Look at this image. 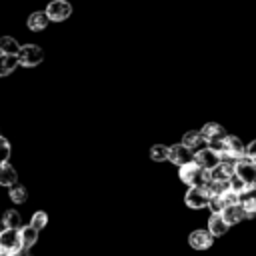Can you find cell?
I'll return each instance as SVG.
<instances>
[{
  "instance_id": "obj_5",
  "label": "cell",
  "mask_w": 256,
  "mask_h": 256,
  "mask_svg": "<svg viewBox=\"0 0 256 256\" xmlns=\"http://www.w3.org/2000/svg\"><path fill=\"white\" fill-rule=\"evenodd\" d=\"M46 14H48L50 22H62L72 14V4L66 0H52L46 6Z\"/></svg>"
},
{
  "instance_id": "obj_1",
  "label": "cell",
  "mask_w": 256,
  "mask_h": 256,
  "mask_svg": "<svg viewBox=\"0 0 256 256\" xmlns=\"http://www.w3.org/2000/svg\"><path fill=\"white\" fill-rule=\"evenodd\" d=\"M178 178H180L188 188H192V186H204L206 180H208V172H206L204 168H200V166L192 160V162H188V164H184V166L178 168Z\"/></svg>"
},
{
  "instance_id": "obj_25",
  "label": "cell",
  "mask_w": 256,
  "mask_h": 256,
  "mask_svg": "<svg viewBox=\"0 0 256 256\" xmlns=\"http://www.w3.org/2000/svg\"><path fill=\"white\" fill-rule=\"evenodd\" d=\"M30 224H32L36 230H42V228H46V224H48V214H46V212H42V210L34 212V214H32V220H30Z\"/></svg>"
},
{
  "instance_id": "obj_27",
  "label": "cell",
  "mask_w": 256,
  "mask_h": 256,
  "mask_svg": "<svg viewBox=\"0 0 256 256\" xmlns=\"http://www.w3.org/2000/svg\"><path fill=\"white\" fill-rule=\"evenodd\" d=\"M208 208H210V212H212V214H222V212H224V208H226V204H224L222 196H210Z\"/></svg>"
},
{
  "instance_id": "obj_11",
  "label": "cell",
  "mask_w": 256,
  "mask_h": 256,
  "mask_svg": "<svg viewBox=\"0 0 256 256\" xmlns=\"http://www.w3.org/2000/svg\"><path fill=\"white\" fill-rule=\"evenodd\" d=\"M200 132H202V136L206 138V142H216V140H226V138H228L224 126L218 124V122H206Z\"/></svg>"
},
{
  "instance_id": "obj_2",
  "label": "cell",
  "mask_w": 256,
  "mask_h": 256,
  "mask_svg": "<svg viewBox=\"0 0 256 256\" xmlns=\"http://www.w3.org/2000/svg\"><path fill=\"white\" fill-rule=\"evenodd\" d=\"M44 60V52L40 46L36 44H24L18 52V64L26 66V68H34Z\"/></svg>"
},
{
  "instance_id": "obj_10",
  "label": "cell",
  "mask_w": 256,
  "mask_h": 256,
  "mask_svg": "<svg viewBox=\"0 0 256 256\" xmlns=\"http://www.w3.org/2000/svg\"><path fill=\"white\" fill-rule=\"evenodd\" d=\"M188 242L194 250H208L214 242V236L208 232V230H192L190 236H188Z\"/></svg>"
},
{
  "instance_id": "obj_18",
  "label": "cell",
  "mask_w": 256,
  "mask_h": 256,
  "mask_svg": "<svg viewBox=\"0 0 256 256\" xmlns=\"http://www.w3.org/2000/svg\"><path fill=\"white\" fill-rule=\"evenodd\" d=\"M48 24H50V18H48L46 12H32V14L28 16V28H30L32 32H40V30H44Z\"/></svg>"
},
{
  "instance_id": "obj_9",
  "label": "cell",
  "mask_w": 256,
  "mask_h": 256,
  "mask_svg": "<svg viewBox=\"0 0 256 256\" xmlns=\"http://www.w3.org/2000/svg\"><path fill=\"white\" fill-rule=\"evenodd\" d=\"M240 206L246 210V218H254V214H256V184H250L240 192Z\"/></svg>"
},
{
  "instance_id": "obj_13",
  "label": "cell",
  "mask_w": 256,
  "mask_h": 256,
  "mask_svg": "<svg viewBox=\"0 0 256 256\" xmlns=\"http://www.w3.org/2000/svg\"><path fill=\"white\" fill-rule=\"evenodd\" d=\"M228 228H230V224L224 220L222 214H212V212H210V218H208V232H210L214 238L224 236V234L228 232Z\"/></svg>"
},
{
  "instance_id": "obj_7",
  "label": "cell",
  "mask_w": 256,
  "mask_h": 256,
  "mask_svg": "<svg viewBox=\"0 0 256 256\" xmlns=\"http://www.w3.org/2000/svg\"><path fill=\"white\" fill-rule=\"evenodd\" d=\"M234 172L250 186V184H256V162L250 160L248 156L240 158L236 164H234Z\"/></svg>"
},
{
  "instance_id": "obj_20",
  "label": "cell",
  "mask_w": 256,
  "mask_h": 256,
  "mask_svg": "<svg viewBox=\"0 0 256 256\" xmlns=\"http://www.w3.org/2000/svg\"><path fill=\"white\" fill-rule=\"evenodd\" d=\"M20 44L12 38V36H2L0 38V54H8V56H18L20 52Z\"/></svg>"
},
{
  "instance_id": "obj_33",
  "label": "cell",
  "mask_w": 256,
  "mask_h": 256,
  "mask_svg": "<svg viewBox=\"0 0 256 256\" xmlns=\"http://www.w3.org/2000/svg\"><path fill=\"white\" fill-rule=\"evenodd\" d=\"M0 136H2V134H0Z\"/></svg>"
},
{
  "instance_id": "obj_12",
  "label": "cell",
  "mask_w": 256,
  "mask_h": 256,
  "mask_svg": "<svg viewBox=\"0 0 256 256\" xmlns=\"http://www.w3.org/2000/svg\"><path fill=\"white\" fill-rule=\"evenodd\" d=\"M182 144H184L186 148H190L192 152H198V150H202V148L208 146L206 138H204L202 132H198V130H190V132H186V134L182 136Z\"/></svg>"
},
{
  "instance_id": "obj_8",
  "label": "cell",
  "mask_w": 256,
  "mask_h": 256,
  "mask_svg": "<svg viewBox=\"0 0 256 256\" xmlns=\"http://www.w3.org/2000/svg\"><path fill=\"white\" fill-rule=\"evenodd\" d=\"M194 162H196L200 168H204L206 172H210L212 168H216V166L220 164V156H218L214 150H210V148L206 146V148L194 152Z\"/></svg>"
},
{
  "instance_id": "obj_19",
  "label": "cell",
  "mask_w": 256,
  "mask_h": 256,
  "mask_svg": "<svg viewBox=\"0 0 256 256\" xmlns=\"http://www.w3.org/2000/svg\"><path fill=\"white\" fill-rule=\"evenodd\" d=\"M20 240H22V248H32L34 244H36V240H38V232L40 230H36L32 224H28V226H22L20 230Z\"/></svg>"
},
{
  "instance_id": "obj_21",
  "label": "cell",
  "mask_w": 256,
  "mask_h": 256,
  "mask_svg": "<svg viewBox=\"0 0 256 256\" xmlns=\"http://www.w3.org/2000/svg\"><path fill=\"white\" fill-rule=\"evenodd\" d=\"M18 64V56H8V54H0V76H8L16 70Z\"/></svg>"
},
{
  "instance_id": "obj_15",
  "label": "cell",
  "mask_w": 256,
  "mask_h": 256,
  "mask_svg": "<svg viewBox=\"0 0 256 256\" xmlns=\"http://www.w3.org/2000/svg\"><path fill=\"white\" fill-rule=\"evenodd\" d=\"M14 184H18V172H16V168L10 166L8 162L6 164H0V186L12 188Z\"/></svg>"
},
{
  "instance_id": "obj_29",
  "label": "cell",
  "mask_w": 256,
  "mask_h": 256,
  "mask_svg": "<svg viewBox=\"0 0 256 256\" xmlns=\"http://www.w3.org/2000/svg\"><path fill=\"white\" fill-rule=\"evenodd\" d=\"M222 196V200H224V204L226 206H236V204H240V194L238 192H232V190H226L224 194H220Z\"/></svg>"
},
{
  "instance_id": "obj_6",
  "label": "cell",
  "mask_w": 256,
  "mask_h": 256,
  "mask_svg": "<svg viewBox=\"0 0 256 256\" xmlns=\"http://www.w3.org/2000/svg\"><path fill=\"white\" fill-rule=\"evenodd\" d=\"M168 160L180 168V166H184V164L194 160V152L190 148H186L182 142L180 144H172V146H168Z\"/></svg>"
},
{
  "instance_id": "obj_31",
  "label": "cell",
  "mask_w": 256,
  "mask_h": 256,
  "mask_svg": "<svg viewBox=\"0 0 256 256\" xmlns=\"http://www.w3.org/2000/svg\"><path fill=\"white\" fill-rule=\"evenodd\" d=\"M12 256H32V254H30V250H28V248H20V250H18L16 254H12Z\"/></svg>"
},
{
  "instance_id": "obj_14",
  "label": "cell",
  "mask_w": 256,
  "mask_h": 256,
  "mask_svg": "<svg viewBox=\"0 0 256 256\" xmlns=\"http://www.w3.org/2000/svg\"><path fill=\"white\" fill-rule=\"evenodd\" d=\"M224 152H228V154L238 162L240 158L246 156V144H244L238 136H228V138H226V150H224Z\"/></svg>"
},
{
  "instance_id": "obj_17",
  "label": "cell",
  "mask_w": 256,
  "mask_h": 256,
  "mask_svg": "<svg viewBox=\"0 0 256 256\" xmlns=\"http://www.w3.org/2000/svg\"><path fill=\"white\" fill-rule=\"evenodd\" d=\"M232 174H234V166L232 164H224V162H220L216 168H212L208 172V176L212 180H218V182H228Z\"/></svg>"
},
{
  "instance_id": "obj_24",
  "label": "cell",
  "mask_w": 256,
  "mask_h": 256,
  "mask_svg": "<svg viewBox=\"0 0 256 256\" xmlns=\"http://www.w3.org/2000/svg\"><path fill=\"white\" fill-rule=\"evenodd\" d=\"M150 158H152L154 162H164V160H168V146H164V144H154V146L150 148Z\"/></svg>"
},
{
  "instance_id": "obj_26",
  "label": "cell",
  "mask_w": 256,
  "mask_h": 256,
  "mask_svg": "<svg viewBox=\"0 0 256 256\" xmlns=\"http://www.w3.org/2000/svg\"><path fill=\"white\" fill-rule=\"evenodd\" d=\"M10 154H12L10 142H8L4 136H0V164H6V162L10 160Z\"/></svg>"
},
{
  "instance_id": "obj_34",
  "label": "cell",
  "mask_w": 256,
  "mask_h": 256,
  "mask_svg": "<svg viewBox=\"0 0 256 256\" xmlns=\"http://www.w3.org/2000/svg\"><path fill=\"white\" fill-rule=\"evenodd\" d=\"M0 232H2V230H0Z\"/></svg>"
},
{
  "instance_id": "obj_4",
  "label": "cell",
  "mask_w": 256,
  "mask_h": 256,
  "mask_svg": "<svg viewBox=\"0 0 256 256\" xmlns=\"http://www.w3.org/2000/svg\"><path fill=\"white\" fill-rule=\"evenodd\" d=\"M184 202L188 208L192 210H200V208H206L208 202H210V192L204 188V186H192L188 188L186 196H184Z\"/></svg>"
},
{
  "instance_id": "obj_16",
  "label": "cell",
  "mask_w": 256,
  "mask_h": 256,
  "mask_svg": "<svg viewBox=\"0 0 256 256\" xmlns=\"http://www.w3.org/2000/svg\"><path fill=\"white\" fill-rule=\"evenodd\" d=\"M222 216H224V220H226L230 226H234V224H238V222H242V220L246 218V210H244L240 204H236V206H226L224 212H222Z\"/></svg>"
},
{
  "instance_id": "obj_30",
  "label": "cell",
  "mask_w": 256,
  "mask_h": 256,
  "mask_svg": "<svg viewBox=\"0 0 256 256\" xmlns=\"http://www.w3.org/2000/svg\"><path fill=\"white\" fill-rule=\"evenodd\" d=\"M246 156L256 162V140H252V142L246 146Z\"/></svg>"
},
{
  "instance_id": "obj_22",
  "label": "cell",
  "mask_w": 256,
  "mask_h": 256,
  "mask_svg": "<svg viewBox=\"0 0 256 256\" xmlns=\"http://www.w3.org/2000/svg\"><path fill=\"white\" fill-rule=\"evenodd\" d=\"M2 224H4V228L20 230V228H22V218H20L18 210H8V212H4V216H2Z\"/></svg>"
},
{
  "instance_id": "obj_32",
  "label": "cell",
  "mask_w": 256,
  "mask_h": 256,
  "mask_svg": "<svg viewBox=\"0 0 256 256\" xmlns=\"http://www.w3.org/2000/svg\"><path fill=\"white\" fill-rule=\"evenodd\" d=\"M0 256H8V254H2V252H0Z\"/></svg>"
},
{
  "instance_id": "obj_23",
  "label": "cell",
  "mask_w": 256,
  "mask_h": 256,
  "mask_svg": "<svg viewBox=\"0 0 256 256\" xmlns=\"http://www.w3.org/2000/svg\"><path fill=\"white\" fill-rule=\"evenodd\" d=\"M8 196L14 204H24L26 198H28V190L22 186V184H14L10 190H8Z\"/></svg>"
},
{
  "instance_id": "obj_3",
  "label": "cell",
  "mask_w": 256,
  "mask_h": 256,
  "mask_svg": "<svg viewBox=\"0 0 256 256\" xmlns=\"http://www.w3.org/2000/svg\"><path fill=\"white\" fill-rule=\"evenodd\" d=\"M20 248H22L20 232L18 230H10V228H2V232H0V252L12 256Z\"/></svg>"
},
{
  "instance_id": "obj_28",
  "label": "cell",
  "mask_w": 256,
  "mask_h": 256,
  "mask_svg": "<svg viewBox=\"0 0 256 256\" xmlns=\"http://www.w3.org/2000/svg\"><path fill=\"white\" fill-rule=\"evenodd\" d=\"M228 186H230V190H232V192H238V194H240L248 184H246V182H244V180L234 172V174L230 176V180H228Z\"/></svg>"
}]
</instances>
